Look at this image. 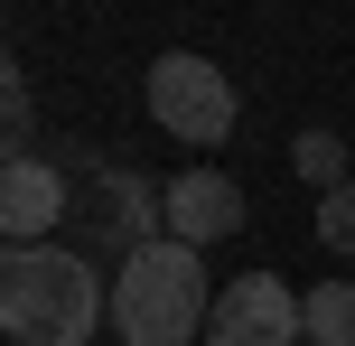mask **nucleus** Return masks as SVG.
Masks as SVG:
<instances>
[{
  "label": "nucleus",
  "mask_w": 355,
  "mask_h": 346,
  "mask_svg": "<svg viewBox=\"0 0 355 346\" xmlns=\"http://www.w3.org/2000/svg\"><path fill=\"white\" fill-rule=\"evenodd\" d=\"M168 234L178 243H225V234H243V187L225 178V168H187V178H168Z\"/></svg>",
  "instance_id": "obj_7"
},
{
  "label": "nucleus",
  "mask_w": 355,
  "mask_h": 346,
  "mask_svg": "<svg viewBox=\"0 0 355 346\" xmlns=\"http://www.w3.org/2000/svg\"><path fill=\"white\" fill-rule=\"evenodd\" d=\"M309 346H355V281H318L309 291Z\"/></svg>",
  "instance_id": "obj_9"
},
{
  "label": "nucleus",
  "mask_w": 355,
  "mask_h": 346,
  "mask_svg": "<svg viewBox=\"0 0 355 346\" xmlns=\"http://www.w3.org/2000/svg\"><path fill=\"white\" fill-rule=\"evenodd\" d=\"M66 216H75L66 159H10V168H0V234H10V253H19V243H47Z\"/></svg>",
  "instance_id": "obj_6"
},
{
  "label": "nucleus",
  "mask_w": 355,
  "mask_h": 346,
  "mask_svg": "<svg viewBox=\"0 0 355 346\" xmlns=\"http://www.w3.org/2000/svg\"><path fill=\"white\" fill-rule=\"evenodd\" d=\"M309 337V291H290L281 272H234L215 291L206 346H300Z\"/></svg>",
  "instance_id": "obj_5"
},
{
  "label": "nucleus",
  "mask_w": 355,
  "mask_h": 346,
  "mask_svg": "<svg viewBox=\"0 0 355 346\" xmlns=\"http://www.w3.org/2000/svg\"><path fill=\"white\" fill-rule=\"evenodd\" d=\"M290 168H300V178L318 187V197L355 187V178H346V141H337V131H300V141H290Z\"/></svg>",
  "instance_id": "obj_8"
},
{
  "label": "nucleus",
  "mask_w": 355,
  "mask_h": 346,
  "mask_svg": "<svg viewBox=\"0 0 355 346\" xmlns=\"http://www.w3.org/2000/svg\"><path fill=\"white\" fill-rule=\"evenodd\" d=\"M206 318H215V291H206L196 243L159 234L112 272V337L122 346H187V337H206Z\"/></svg>",
  "instance_id": "obj_2"
},
{
  "label": "nucleus",
  "mask_w": 355,
  "mask_h": 346,
  "mask_svg": "<svg viewBox=\"0 0 355 346\" xmlns=\"http://www.w3.org/2000/svg\"><path fill=\"white\" fill-rule=\"evenodd\" d=\"M150 122H159L168 141H187V150H215L234 131V75L215 66V56L168 47L159 66H150Z\"/></svg>",
  "instance_id": "obj_4"
},
{
  "label": "nucleus",
  "mask_w": 355,
  "mask_h": 346,
  "mask_svg": "<svg viewBox=\"0 0 355 346\" xmlns=\"http://www.w3.org/2000/svg\"><path fill=\"white\" fill-rule=\"evenodd\" d=\"M318 243L355 262V187H337V197H318Z\"/></svg>",
  "instance_id": "obj_10"
},
{
  "label": "nucleus",
  "mask_w": 355,
  "mask_h": 346,
  "mask_svg": "<svg viewBox=\"0 0 355 346\" xmlns=\"http://www.w3.org/2000/svg\"><path fill=\"white\" fill-rule=\"evenodd\" d=\"M0 122H10V159H37L28 150V85L10 75V94H0Z\"/></svg>",
  "instance_id": "obj_11"
},
{
  "label": "nucleus",
  "mask_w": 355,
  "mask_h": 346,
  "mask_svg": "<svg viewBox=\"0 0 355 346\" xmlns=\"http://www.w3.org/2000/svg\"><path fill=\"white\" fill-rule=\"evenodd\" d=\"M66 178H75V225H85L94 243H112L122 262L168 234V187H150L141 168H122V159H66Z\"/></svg>",
  "instance_id": "obj_3"
},
{
  "label": "nucleus",
  "mask_w": 355,
  "mask_h": 346,
  "mask_svg": "<svg viewBox=\"0 0 355 346\" xmlns=\"http://www.w3.org/2000/svg\"><path fill=\"white\" fill-rule=\"evenodd\" d=\"M112 318V291L75 243H19L0 262V328L19 346H85Z\"/></svg>",
  "instance_id": "obj_1"
}]
</instances>
